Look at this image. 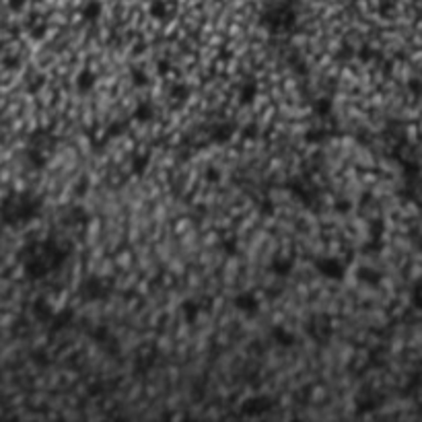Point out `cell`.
I'll return each instance as SVG.
<instances>
[{
	"mask_svg": "<svg viewBox=\"0 0 422 422\" xmlns=\"http://www.w3.org/2000/svg\"><path fill=\"white\" fill-rule=\"evenodd\" d=\"M41 212V200L31 194H8L0 202V221L6 226H19L37 219Z\"/></svg>",
	"mask_w": 422,
	"mask_h": 422,
	"instance_id": "obj_1",
	"label": "cell"
},
{
	"mask_svg": "<svg viewBox=\"0 0 422 422\" xmlns=\"http://www.w3.org/2000/svg\"><path fill=\"white\" fill-rule=\"evenodd\" d=\"M79 295L83 301H89V303L103 301V299L110 297V286H107V282L99 276H86L79 286Z\"/></svg>",
	"mask_w": 422,
	"mask_h": 422,
	"instance_id": "obj_2",
	"label": "cell"
},
{
	"mask_svg": "<svg viewBox=\"0 0 422 422\" xmlns=\"http://www.w3.org/2000/svg\"><path fill=\"white\" fill-rule=\"evenodd\" d=\"M315 270H317V274H321L323 278H328V280H332V282H342L344 280V276H346V266L342 264V259L340 257H317L315 259Z\"/></svg>",
	"mask_w": 422,
	"mask_h": 422,
	"instance_id": "obj_3",
	"label": "cell"
},
{
	"mask_svg": "<svg viewBox=\"0 0 422 422\" xmlns=\"http://www.w3.org/2000/svg\"><path fill=\"white\" fill-rule=\"evenodd\" d=\"M272 410V399L268 395H252L241 404V414L250 418H259Z\"/></svg>",
	"mask_w": 422,
	"mask_h": 422,
	"instance_id": "obj_4",
	"label": "cell"
},
{
	"mask_svg": "<svg viewBox=\"0 0 422 422\" xmlns=\"http://www.w3.org/2000/svg\"><path fill=\"white\" fill-rule=\"evenodd\" d=\"M233 307L243 313L245 317H255L259 313V299L253 290H243V293L233 297Z\"/></svg>",
	"mask_w": 422,
	"mask_h": 422,
	"instance_id": "obj_5",
	"label": "cell"
},
{
	"mask_svg": "<svg viewBox=\"0 0 422 422\" xmlns=\"http://www.w3.org/2000/svg\"><path fill=\"white\" fill-rule=\"evenodd\" d=\"M257 93H259V84L255 79H245L239 84V91H237V99H239L241 105H252L257 99Z\"/></svg>",
	"mask_w": 422,
	"mask_h": 422,
	"instance_id": "obj_6",
	"label": "cell"
},
{
	"mask_svg": "<svg viewBox=\"0 0 422 422\" xmlns=\"http://www.w3.org/2000/svg\"><path fill=\"white\" fill-rule=\"evenodd\" d=\"M155 115H157L155 105L150 103V101H146V99H140V101L134 105V110H132V120L138 122V124H148V122H153Z\"/></svg>",
	"mask_w": 422,
	"mask_h": 422,
	"instance_id": "obj_7",
	"label": "cell"
},
{
	"mask_svg": "<svg viewBox=\"0 0 422 422\" xmlns=\"http://www.w3.org/2000/svg\"><path fill=\"white\" fill-rule=\"evenodd\" d=\"M356 280H359L361 284H365V286L375 288V286L381 284L383 276H381L379 270H375V268H371V266H361L359 270H356Z\"/></svg>",
	"mask_w": 422,
	"mask_h": 422,
	"instance_id": "obj_8",
	"label": "cell"
},
{
	"mask_svg": "<svg viewBox=\"0 0 422 422\" xmlns=\"http://www.w3.org/2000/svg\"><path fill=\"white\" fill-rule=\"evenodd\" d=\"M97 84V74L91 70V68H83L79 74H77V91L81 95H89L93 93Z\"/></svg>",
	"mask_w": 422,
	"mask_h": 422,
	"instance_id": "obj_9",
	"label": "cell"
},
{
	"mask_svg": "<svg viewBox=\"0 0 422 422\" xmlns=\"http://www.w3.org/2000/svg\"><path fill=\"white\" fill-rule=\"evenodd\" d=\"M74 319V311L72 309H62V311H54V315L50 319V330L52 332H60V330H66Z\"/></svg>",
	"mask_w": 422,
	"mask_h": 422,
	"instance_id": "obj_10",
	"label": "cell"
},
{
	"mask_svg": "<svg viewBox=\"0 0 422 422\" xmlns=\"http://www.w3.org/2000/svg\"><path fill=\"white\" fill-rule=\"evenodd\" d=\"M179 311H181V317L186 323H196L202 309H200V303L196 299H186V301H181Z\"/></svg>",
	"mask_w": 422,
	"mask_h": 422,
	"instance_id": "obj_11",
	"label": "cell"
},
{
	"mask_svg": "<svg viewBox=\"0 0 422 422\" xmlns=\"http://www.w3.org/2000/svg\"><path fill=\"white\" fill-rule=\"evenodd\" d=\"M272 340L280 346V348H290V346H295V342H297V338H295V334L290 332L288 328H284V326H276V328H272Z\"/></svg>",
	"mask_w": 422,
	"mask_h": 422,
	"instance_id": "obj_12",
	"label": "cell"
},
{
	"mask_svg": "<svg viewBox=\"0 0 422 422\" xmlns=\"http://www.w3.org/2000/svg\"><path fill=\"white\" fill-rule=\"evenodd\" d=\"M25 157H27L29 167H31V169H35V171H39V169H43V167L48 165L46 150H41V148H37V146H29V148H27V153H25Z\"/></svg>",
	"mask_w": 422,
	"mask_h": 422,
	"instance_id": "obj_13",
	"label": "cell"
},
{
	"mask_svg": "<svg viewBox=\"0 0 422 422\" xmlns=\"http://www.w3.org/2000/svg\"><path fill=\"white\" fill-rule=\"evenodd\" d=\"M52 315H54V309L50 307V303H48L46 299L39 297V299H35V301H33V317H35L37 321H41V323H50Z\"/></svg>",
	"mask_w": 422,
	"mask_h": 422,
	"instance_id": "obj_14",
	"label": "cell"
},
{
	"mask_svg": "<svg viewBox=\"0 0 422 422\" xmlns=\"http://www.w3.org/2000/svg\"><path fill=\"white\" fill-rule=\"evenodd\" d=\"M148 163H150V155L148 153H134L132 159H130V171H132L136 177H140V175H144L146 173Z\"/></svg>",
	"mask_w": 422,
	"mask_h": 422,
	"instance_id": "obj_15",
	"label": "cell"
},
{
	"mask_svg": "<svg viewBox=\"0 0 422 422\" xmlns=\"http://www.w3.org/2000/svg\"><path fill=\"white\" fill-rule=\"evenodd\" d=\"M233 136V128L231 124H216L212 130H210V140L214 144H226Z\"/></svg>",
	"mask_w": 422,
	"mask_h": 422,
	"instance_id": "obj_16",
	"label": "cell"
},
{
	"mask_svg": "<svg viewBox=\"0 0 422 422\" xmlns=\"http://www.w3.org/2000/svg\"><path fill=\"white\" fill-rule=\"evenodd\" d=\"M295 268V262L290 257H282V255H276L272 259V264H270V270L276 274V276H288L290 272H293Z\"/></svg>",
	"mask_w": 422,
	"mask_h": 422,
	"instance_id": "obj_17",
	"label": "cell"
},
{
	"mask_svg": "<svg viewBox=\"0 0 422 422\" xmlns=\"http://www.w3.org/2000/svg\"><path fill=\"white\" fill-rule=\"evenodd\" d=\"M307 332L313 336V340H317V342H326L328 338H330V334H332V330H330V321H326L323 319L321 323H317V321H309V326H307Z\"/></svg>",
	"mask_w": 422,
	"mask_h": 422,
	"instance_id": "obj_18",
	"label": "cell"
},
{
	"mask_svg": "<svg viewBox=\"0 0 422 422\" xmlns=\"http://www.w3.org/2000/svg\"><path fill=\"white\" fill-rule=\"evenodd\" d=\"M101 10H103V6H101L99 0H89V2L83 6L81 15H83V19L86 21V23H95V21L101 17Z\"/></svg>",
	"mask_w": 422,
	"mask_h": 422,
	"instance_id": "obj_19",
	"label": "cell"
},
{
	"mask_svg": "<svg viewBox=\"0 0 422 422\" xmlns=\"http://www.w3.org/2000/svg\"><path fill=\"white\" fill-rule=\"evenodd\" d=\"M130 77V84L134 86V89H144V86H148V77H146V70L140 68V66H132L128 72Z\"/></svg>",
	"mask_w": 422,
	"mask_h": 422,
	"instance_id": "obj_20",
	"label": "cell"
},
{
	"mask_svg": "<svg viewBox=\"0 0 422 422\" xmlns=\"http://www.w3.org/2000/svg\"><path fill=\"white\" fill-rule=\"evenodd\" d=\"M148 15L153 17V19H157V21H163V19H167V4L163 2V0H153L150 2V6H148Z\"/></svg>",
	"mask_w": 422,
	"mask_h": 422,
	"instance_id": "obj_21",
	"label": "cell"
},
{
	"mask_svg": "<svg viewBox=\"0 0 422 422\" xmlns=\"http://www.w3.org/2000/svg\"><path fill=\"white\" fill-rule=\"evenodd\" d=\"M171 95H173V99H175V101L183 103V101H186L188 97H190V89L181 83V84H175V86H173V89H171Z\"/></svg>",
	"mask_w": 422,
	"mask_h": 422,
	"instance_id": "obj_22",
	"label": "cell"
},
{
	"mask_svg": "<svg viewBox=\"0 0 422 422\" xmlns=\"http://www.w3.org/2000/svg\"><path fill=\"white\" fill-rule=\"evenodd\" d=\"M204 177H206L208 183H219L223 179V173L219 167H206V171H204Z\"/></svg>",
	"mask_w": 422,
	"mask_h": 422,
	"instance_id": "obj_23",
	"label": "cell"
},
{
	"mask_svg": "<svg viewBox=\"0 0 422 422\" xmlns=\"http://www.w3.org/2000/svg\"><path fill=\"white\" fill-rule=\"evenodd\" d=\"M223 250H225V253H229V255H237V252H239V243H237L235 237H231V239L223 241Z\"/></svg>",
	"mask_w": 422,
	"mask_h": 422,
	"instance_id": "obj_24",
	"label": "cell"
},
{
	"mask_svg": "<svg viewBox=\"0 0 422 422\" xmlns=\"http://www.w3.org/2000/svg\"><path fill=\"white\" fill-rule=\"evenodd\" d=\"M408 91L412 93V95H416V97H420L422 95V79H418V77L410 79L408 81Z\"/></svg>",
	"mask_w": 422,
	"mask_h": 422,
	"instance_id": "obj_25",
	"label": "cell"
},
{
	"mask_svg": "<svg viewBox=\"0 0 422 422\" xmlns=\"http://www.w3.org/2000/svg\"><path fill=\"white\" fill-rule=\"evenodd\" d=\"M124 132H126V126H124L122 122H113V124L110 126V130H107V134H110V136H113V138L122 136Z\"/></svg>",
	"mask_w": 422,
	"mask_h": 422,
	"instance_id": "obj_26",
	"label": "cell"
},
{
	"mask_svg": "<svg viewBox=\"0 0 422 422\" xmlns=\"http://www.w3.org/2000/svg\"><path fill=\"white\" fill-rule=\"evenodd\" d=\"M8 2V8L15 10V13H19V10H23V6L27 4V0H6Z\"/></svg>",
	"mask_w": 422,
	"mask_h": 422,
	"instance_id": "obj_27",
	"label": "cell"
},
{
	"mask_svg": "<svg viewBox=\"0 0 422 422\" xmlns=\"http://www.w3.org/2000/svg\"><path fill=\"white\" fill-rule=\"evenodd\" d=\"M350 208H352V202H350V200H338V202H336V210H338V212H344V214H346V212H350Z\"/></svg>",
	"mask_w": 422,
	"mask_h": 422,
	"instance_id": "obj_28",
	"label": "cell"
},
{
	"mask_svg": "<svg viewBox=\"0 0 422 422\" xmlns=\"http://www.w3.org/2000/svg\"><path fill=\"white\" fill-rule=\"evenodd\" d=\"M4 68H8V70H15V68H19V58H15V56H8V58H4Z\"/></svg>",
	"mask_w": 422,
	"mask_h": 422,
	"instance_id": "obj_29",
	"label": "cell"
},
{
	"mask_svg": "<svg viewBox=\"0 0 422 422\" xmlns=\"http://www.w3.org/2000/svg\"><path fill=\"white\" fill-rule=\"evenodd\" d=\"M41 84H43V77H41V74H39V77H37V79H35L33 83H31V81H29V84H27V89H29L31 93H35V91L39 89V86H41Z\"/></svg>",
	"mask_w": 422,
	"mask_h": 422,
	"instance_id": "obj_30",
	"label": "cell"
},
{
	"mask_svg": "<svg viewBox=\"0 0 422 422\" xmlns=\"http://www.w3.org/2000/svg\"><path fill=\"white\" fill-rule=\"evenodd\" d=\"M167 70H169V64H167V62L159 64V72H167Z\"/></svg>",
	"mask_w": 422,
	"mask_h": 422,
	"instance_id": "obj_31",
	"label": "cell"
},
{
	"mask_svg": "<svg viewBox=\"0 0 422 422\" xmlns=\"http://www.w3.org/2000/svg\"><path fill=\"white\" fill-rule=\"evenodd\" d=\"M2 226H4V223H2V221H0V231H2Z\"/></svg>",
	"mask_w": 422,
	"mask_h": 422,
	"instance_id": "obj_32",
	"label": "cell"
}]
</instances>
